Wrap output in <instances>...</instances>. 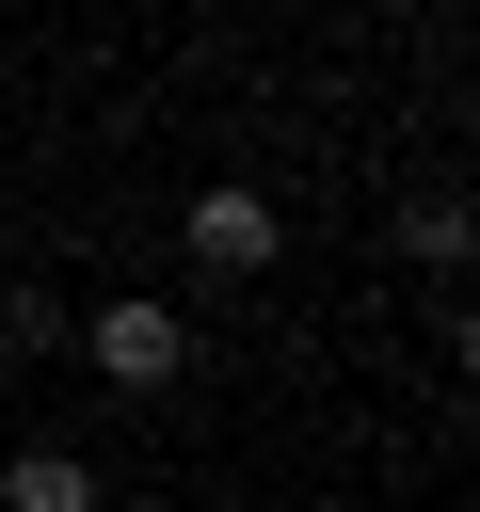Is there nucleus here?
Here are the masks:
<instances>
[{"label": "nucleus", "instance_id": "nucleus-1", "mask_svg": "<svg viewBox=\"0 0 480 512\" xmlns=\"http://www.w3.org/2000/svg\"><path fill=\"white\" fill-rule=\"evenodd\" d=\"M80 352H96V384H128V400H144V384H176V368H192V320H176L160 288H112V304L80 320Z\"/></svg>", "mask_w": 480, "mask_h": 512}, {"label": "nucleus", "instance_id": "nucleus-2", "mask_svg": "<svg viewBox=\"0 0 480 512\" xmlns=\"http://www.w3.org/2000/svg\"><path fill=\"white\" fill-rule=\"evenodd\" d=\"M176 240H192V272H272V256H288V224H272V192H240V176H208Z\"/></svg>", "mask_w": 480, "mask_h": 512}, {"label": "nucleus", "instance_id": "nucleus-3", "mask_svg": "<svg viewBox=\"0 0 480 512\" xmlns=\"http://www.w3.org/2000/svg\"><path fill=\"white\" fill-rule=\"evenodd\" d=\"M0 512H112V496H96L80 448H16V464H0Z\"/></svg>", "mask_w": 480, "mask_h": 512}, {"label": "nucleus", "instance_id": "nucleus-4", "mask_svg": "<svg viewBox=\"0 0 480 512\" xmlns=\"http://www.w3.org/2000/svg\"><path fill=\"white\" fill-rule=\"evenodd\" d=\"M400 256H416V272H464V192H416V208H400Z\"/></svg>", "mask_w": 480, "mask_h": 512}, {"label": "nucleus", "instance_id": "nucleus-5", "mask_svg": "<svg viewBox=\"0 0 480 512\" xmlns=\"http://www.w3.org/2000/svg\"><path fill=\"white\" fill-rule=\"evenodd\" d=\"M0 352H80V320H64V288H0Z\"/></svg>", "mask_w": 480, "mask_h": 512}, {"label": "nucleus", "instance_id": "nucleus-6", "mask_svg": "<svg viewBox=\"0 0 480 512\" xmlns=\"http://www.w3.org/2000/svg\"><path fill=\"white\" fill-rule=\"evenodd\" d=\"M128 512H160V496H128Z\"/></svg>", "mask_w": 480, "mask_h": 512}]
</instances>
